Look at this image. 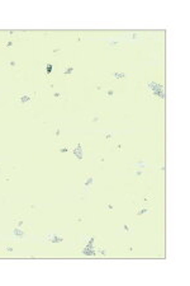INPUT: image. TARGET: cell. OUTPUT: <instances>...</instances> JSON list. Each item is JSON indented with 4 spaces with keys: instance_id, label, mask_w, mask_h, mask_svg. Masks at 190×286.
<instances>
[{
    "instance_id": "obj_13",
    "label": "cell",
    "mask_w": 190,
    "mask_h": 286,
    "mask_svg": "<svg viewBox=\"0 0 190 286\" xmlns=\"http://www.w3.org/2000/svg\"><path fill=\"white\" fill-rule=\"evenodd\" d=\"M110 75L117 80H126L128 78V74L124 71H113V73H110Z\"/></svg>"
},
{
    "instance_id": "obj_6",
    "label": "cell",
    "mask_w": 190,
    "mask_h": 286,
    "mask_svg": "<svg viewBox=\"0 0 190 286\" xmlns=\"http://www.w3.org/2000/svg\"><path fill=\"white\" fill-rule=\"evenodd\" d=\"M80 253L86 257H97V249H95V244H89V243H84V247L80 249Z\"/></svg>"
},
{
    "instance_id": "obj_18",
    "label": "cell",
    "mask_w": 190,
    "mask_h": 286,
    "mask_svg": "<svg viewBox=\"0 0 190 286\" xmlns=\"http://www.w3.org/2000/svg\"><path fill=\"white\" fill-rule=\"evenodd\" d=\"M61 127H62V123L61 122H56V130H55V141L57 142L61 137Z\"/></svg>"
},
{
    "instance_id": "obj_16",
    "label": "cell",
    "mask_w": 190,
    "mask_h": 286,
    "mask_svg": "<svg viewBox=\"0 0 190 286\" xmlns=\"http://www.w3.org/2000/svg\"><path fill=\"white\" fill-rule=\"evenodd\" d=\"M88 120H90L91 122H94V123H98V122H101L103 121V113H100V112H98V113H94V115H91L90 117Z\"/></svg>"
},
{
    "instance_id": "obj_15",
    "label": "cell",
    "mask_w": 190,
    "mask_h": 286,
    "mask_svg": "<svg viewBox=\"0 0 190 286\" xmlns=\"http://www.w3.org/2000/svg\"><path fill=\"white\" fill-rule=\"evenodd\" d=\"M13 224H14L15 226H18V228H23V225H24V219H23V216L15 215V216L13 217Z\"/></svg>"
},
{
    "instance_id": "obj_5",
    "label": "cell",
    "mask_w": 190,
    "mask_h": 286,
    "mask_svg": "<svg viewBox=\"0 0 190 286\" xmlns=\"http://www.w3.org/2000/svg\"><path fill=\"white\" fill-rule=\"evenodd\" d=\"M136 207H137V210H136V216L137 217H141V216H143L146 214H150V213L153 211L152 205H143V204H137L136 202Z\"/></svg>"
},
{
    "instance_id": "obj_11",
    "label": "cell",
    "mask_w": 190,
    "mask_h": 286,
    "mask_svg": "<svg viewBox=\"0 0 190 286\" xmlns=\"http://www.w3.org/2000/svg\"><path fill=\"white\" fill-rule=\"evenodd\" d=\"M71 149H72V144H71V142H67V144H61V145H58L56 148L57 153H61V154L68 153V151H71Z\"/></svg>"
},
{
    "instance_id": "obj_26",
    "label": "cell",
    "mask_w": 190,
    "mask_h": 286,
    "mask_svg": "<svg viewBox=\"0 0 190 286\" xmlns=\"http://www.w3.org/2000/svg\"><path fill=\"white\" fill-rule=\"evenodd\" d=\"M108 46H110V47H122V43L118 42V41H109Z\"/></svg>"
},
{
    "instance_id": "obj_35",
    "label": "cell",
    "mask_w": 190,
    "mask_h": 286,
    "mask_svg": "<svg viewBox=\"0 0 190 286\" xmlns=\"http://www.w3.org/2000/svg\"><path fill=\"white\" fill-rule=\"evenodd\" d=\"M82 38H84V35H81V33H77V36H76V42H77V43H80V42L82 41Z\"/></svg>"
},
{
    "instance_id": "obj_19",
    "label": "cell",
    "mask_w": 190,
    "mask_h": 286,
    "mask_svg": "<svg viewBox=\"0 0 190 286\" xmlns=\"http://www.w3.org/2000/svg\"><path fill=\"white\" fill-rule=\"evenodd\" d=\"M104 97H105V99H113V98L115 97V89H114V88H108V89H105Z\"/></svg>"
},
{
    "instance_id": "obj_14",
    "label": "cell",
    "mask_w": 190,
    "mask_h": 286,
    "mask_svg": "<svg viewBox=\"0 0 190 286\" xmlns=\"http://www.w3.org/2000/svg\"><path fill=\"white\" fill-rule=\"evenodd\" d=\"M153 201H155V195H152V193H146L142 198V204L143 205H152Z\"/></svg>"
},
{
    "instance_id": "obj_3",
    "label": "cell",
    "mask_w": 190,
    "mask_h": 286,
    "mask_svg": "<svg viewBox=\"0 0 190 286\" xmlns=\"http://www.w3.org/2000/svg\"><path fill=\"white\" fill-rule=\"evenodd\" d=\"M43 240L46 243H52V244H60L65 240V237L60 233H46L43 235Z\"/></svg>"
},
{
    "instance_id": "obj_27",
    "label": "cell",
    "mask_w": 190,
    "mask_h": 286,
    "mask_svg": "<svg viewBox=\"0 0 190 286\" xmlns=\"http://www.w3.org/2000/svg\"><path fill=\"white\" fill-rule=\"evenodd\" d=\"M114 149H115V151H122L123 150V144H122V142H115V144H114Z\"/></svg>"
},
{
    "instance_id": "obj_2",
    "label": "cell",
    "mask_w": 190,
    "mask_h": 286,
    "mask_svg": "<svg viewBox=\"0 0 190 286\" xmlns=\"http://www.w3.org/2000/svg\"><path fill=\"white\" fill-rule=\"evenodd\" d=\"M37 92H33V93H29V92H24V93H15L14 94V100L15 103L23 107V108H31L33 102L37 98Z\"/></svg>"
},
{
    "instance_id": "obj_29",
    "label": "cell",
    "mask_w": 190,
    "mask_h": 286,
    "mask_svg": "<svg viewBox=\"0 0 190 286\" xmlns=\"http://www.w3.org/2000/svg\"><path fill=\"white\" fill-rule=\"evenodd\" d=\"M53 98H55L56 100H61V99L64 98V94H62V93H58V92H56V93H53Z\"/></svg>"
},
{
    "instance_id": "obj_17",
    "label": "cell",
    "mask_w": 190,
    "mask_h": 286,
    "mask_svg": "<svg viewBox=\"0 0 190 286\" xmlns=\"http://www.w3.org/2000/svg\"><path fill=\"white\" fill-rule=\"evenodd\" d=\"M52 74H53V64L46 62V80L52 77Z\"/></svg>"
},
{
    "instance_id": "obj_25",
    "label": "cell",
    "mask_w": 190,
    "mask_h": 286,
    "mask_svg": "<svg viewBox=\"0 0 190 286\" xmlns=\"http://www.w3.org/2000/svg\"><path fill=\"white\" fill-rule=\"evenodd\" d=\"M142 36L141 35H138V33H127L126 35V38L128 40H137V38H141Z\"/></svg>"
},
{
    "instance_id": "obj_23",
    "label": "cell",
    "mask_w": 190,
    "mask_h": 286,
    "mask_svg": "<svg viewBox=\"0 0 190 286\" xmlns=\"http://www.w3.org/2000/svg\"><path fill=\"white\" fill-rule=\"evenodd\" d=\"M3 252H4V253H6V254L13 253V252H14V246L13 244H4Z\"/></svg>"
},
{
    "instance_id": "obj_30",
    "label": "cell",
    "mask_w": 190,
    "mask_h": 286,
    "mask_svg": "<svg viewBox=\"0 0 190 286\" xmlns=\"http://www.w3.org/2000/svg\"><path fill=\"white\" fill-rule=\"evenodd\" d=\"M104 135H105V139H107L108 142L113 140V134H111V132H104Z\"/></svg>"
},
{
    "instance_id": "obj_24",
    "label": "cell",
    "mask_w": 190,
    "mask_h": 286,
    "mask_svg": "<svg viewBox=\"0 0 190 286\" xmlns=\"http://www.w3.org/2000/svg\"><path fill=\"white\" fill-rule=\"evenodd\" d=\"M133 229H134L133 224H124V225H123V230H124L127 234H131V233L133 231Z\"/></svg>"
},
{
    "instance_id": "obj_32",
    "label": "cell",
    "mask_w": 190,
    "mask_h": 286,
    "mask_svg": "<svg viewBox=\"0 0 190 286\" xmlns=\"http://www.w3.org/2000/svg\"><path fill=\"white\" fill-rule=\"evenodd\" d=\"M113 209H114V206H113V204H105V210H107V211L108 213H111V211H113Z\"/></svg>"
},
{
    "instance_id": "obj_21",
    "label": "cell",
    "mask_w": 190,
    "mask_h": 286,
    "mask_svg": "<svg viewBox=\"0 0 190 286\" xmlns=\"http://www.w3.org/2000/svg\"><path fill=\"white\" fill-rule=\"evenodd\" d=\"M134 165L138 168V169H144V168L147 167V163H146V160H144V159H142V158H138L137 160H136V163H134Z\"/></svg>"
},
{
    "instance_id": "obj_33",
    "label": "cell",
    "mask_w": 190,
    "mask_h": 286,
    "mask_svg": "<svg viewBox=\"0 0 190 286\" xmlns=\"http://www.w3.org/2000/svg\"><path fill=\"white\" fill-rule=\"evenodd\" d=\"M4 35H5L6 37H9V38H10V37H13V36L15 35V31H5V32H4Z\"/></svg>"
},
{
    "instance_id": "obj_22",
    "label": "cell",
    "mask_w": 190,
    "mask_h": 286,
    "mask_svg": "<svg viewBox=\"0 0 190 286\" xmlns=\"http://www.w3.org/2000/svg\"><path fill=\"white\" fill-rule=\"evenodd\" d=\"M14 43H15L14 38H6V40H4V42L2 43V46H3L4 48H12V47L14 46Z\"/></svg>"
},
{
    "instance_id": "obj_36",
    "label": "cell",
    "mask_w": 190,
    "mask_h": 286,
    "mask_svg": "<svg viewBox=\"0 0 190 286\" xmlns=\"http://www.w3.org/2000/svg\"><path fill=\"white\" fill-rule=\"evenodd\" d=\"M97 90H98V92H101V90H103V84H101L100 81L97 83Z\"/></svg>"
},
{
    "instance_id": "obj_34",
    "label": "cell",
    "mask_w": 190,
    "mask_h": 286,
    "mask_svg": "<svg viewBox=\"0 0 190 286\" xmlns=\"http://www.w3.org/2000/svg\"><path fill=\"white\" fill-rule=\"evenodd\" d=\"M126 250L128 252V253H133V252H134V247L133 246H126Z\"/></svg>"
},
{
    "instance_id": "obj_8",
    "label": "cell",
    "mask_w": 190,
    "mask_h": 286,
    "mask_svg": "<svg viewBox=\"0 0 190 286\" xmlns=\"http://www.w3.org/2000/svg\"><path fill=\"white\" fill-rule=\"evenodd\" d=\"M74 70H75V68H74V64H72L71 61H68V62L65 65V68H64V77H65V79H66V80H70V79H72Z\"/></svg>"
},
{
    "instance_id": "obj_10",
    "label": "cell",
    "mask_w": 190,
    "mask_h": 286,
    "mask_svg": "<svg viewBox=\"0 0 190 286\" xmlns=\"http://www.w3.org/2000/svg\"><path fill=\"white\" fill-rule=\"evenodd\" d=\"M93 184H94V175L90 173H86L85 178H84V188L86 191H89V190H91Z\"/></svg>"
},
{
    "instance_id": "obj_28",
    "label": "cell",
    "mask_w": 190,
    "mask_h": 286,
    "mask_svg": "<svg viewBox=\"0 0 190 286\" xmlns=\"http://www.w3.org/2000/svg\"><path fill=\"white\" fill-rule=\"evenodd\" d=\"M74 221H75V224L82 223V221H84V217H82V215H76V216H75V219H74Z\"/></svg>"
},
{
    "instance_id": "obj_9",
    "label": "cell",
    "mask_w": 190,
    "mask_h": 286,
    "mask_svg": "<svg viewBox=\"0 0 190 286\" xmlns=\"http://www.w3.org/2000/svg\"><path fill=\"white\" fill-rule=\"evenodd\" d=\"M12 234H13L14 239H16V240H23L25 238V231L22 228H18V226H14L12 230Z\"/></svg>"
},
{
    "instance_id": "obj_7",
    "label": "cell",
    "mask_w": 190,
    "mask_h": 286,
    "mask_svg": "<svg viewBox=\"0 0 190 286\" xmlns=\"http://www.w3.org/2000/svg\"><path fill=\"white\" fill-rule=\"evenodd\" d=\"M95 249H97V256H101V257H108L110 256L111 253V249L105 246V244H103V243H95Z\"/></svg>"
},
{
    "instance_id": "obj_31",
    "label": "cell",
    "mask_w": 190,
    "mask_h": 286,
    "mask_svg": "<svg viewBox=\"0 0 190 286\" xmlns=\"http://www.w3.org/2000/svg\"><path fill=\"white\" fill-rule=\"evenodd\" d=\"M157 168H159V172L160 173H165V164H163V163H159Z\"/></svg>"
},
{
    "instance_id": "obj_37",
    "label": "cell",
    "mask_w": 190,
    "mask_h": 286,
    "mask_svg": "<svg viewBox=\"0 0 190 286\" xmlns=\"http://www.w3.org/2000/svg\"><path fill=\"white\" fill-rule=\"evenodd\" d=\"M0 169H2V165H0Z\"/></svg>"
},
{
    "instance_id": "obj_20",
    "label": "cell",
    "mask_w": 190,
    "mask_h": 286,
    "mask_svg": "<svg viewBox=\"0 0 190 286\" xmlns=\"http://www.w3.org/2000/svg\"><path fill=\"white\" fill-rule=\"evenodd\" d=\"M134 175H136V177L138 178V181H144V178H146V173H144V169H138V168H137V169L134 171Z\"/></svg>"
},
{
    "instance_id": "obj_4",
    "label": "cell",
    "mask_w": 190,
    "mask_h": 286,
    "mask_svg": "<svg viewBox=\"0 0 190 286\" xmlns=\"http://www.w3.org/2000/svg\"><path fill=\"white\" fill-rule=\"evenodd\" d=\"M72 154L76 158L77 162H84L85 159V151H84V144L82 142H76L75 145H72Z\"/></svg>"
},
{
    "instance_id": "obj_12",
    "label": "cell",
    "mask_w": 190,
    "mask_h": 286,
    "mask_svg": "<svg viewBox=\"0 0 190 286\" xmlns=\"http://www.w3.org/2000/svg\"><path fill=\"white\" fill-rule=\"evenodd\" d=\"M19 62L15 60H10V61H4V68L6 70H16L19 69Z\"/></svg>"
},
{
    "instance_id": "obj_1",
    "label": "cell",
    "mask_w": 190,
    "mask_h": 286,
    "mask_svg": "<svg viewBox=\"0 0 190 286\" xmlns=\"http://www.w3.org/2000/svg\"><path fill=\"white\" fill-rule=\"evenodd\" d=\"M144 90L147 98L163 100L165 99V85L157 81H146Z\"/></svg>"
}]
</instances>
